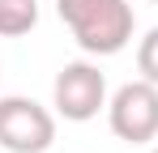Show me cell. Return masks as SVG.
<instances>
[{
	"label": "cell",
	"instance_id": "6da1fadb",
	"mask_svg": "<svg viewBox=\"0 0 158 153\" xmlns=\"http://www.w3.org/2000/svg\"><path fill=\"white\" fill-rule=\"evenodd\" d=\"M60 22L73 30L81 51L90 55H115L132 38V4L128 0H56Z\"/></svg>",
	"mask_w": 158,
	"mask_h": 153
},
{
	"label": "cell",
	"instance_id": "7a4b0ae2",
	"mask_svg": "<svg viewBox=\"0 0 158 153\" xmlns=\"http://www.w3.org/2000/svg\"><path fill=\"white\" fill-rule=\"evenodd\" d=\"M56 145V115L34 98H0V149L9 153H47Z\"/></svg>",
	"mask_w": 158,
	"mask_h": 153
},
{
	"label": "cell",
	"instance_id": "3957f363",
	"mask_svg": "<svg viewBox=\"0 0 158 153\" xmlns=\"http://www.w3.org/2000/svg\"><path fill=\"white\" fill-rule=\"evenodd\" d=\"M107 124L128 145H150L158 136V85L154 81H128L107 102Z\"/></svg>",
	"mask_w": 158,
	"mask_h": 153
},
{
	"label": "cell",
	"instance_id": "277c9868",
	"mask_svg": "<svg viewBox=\"0 0 158 153\" xmlns=\"http://www.w3.org/2000/svg\"><path fill=\"white\" fill-rule=\"evenodd\" d=\"M52 106H56V115H64L69 124L94 119L107 106V76L98 73V64H85V60L64 64L56 73V85H52Z\"/></svg>",
	"mask_w": 158,
	"mask_h": 153
},
{
	"label": "cell",
	"instance_id": "5b68a950",
	"mask_svg": "<svg viewBox=\"0 0 158 153\" xmlns=\"http://www.w3.org/2000/svg\"><path fill=\"white\" fill-rule=\"evenodd\" d=\"M39 26V0H0V38H22Z\"/></svg>",
	"mask_w": 158,
	"mask_h": 153
},
{
	"label": "cell",
	"instance_id": "8992f818",
	"mask_svg": "<svg viewBox=\"0 0 158 153\" xmlns=\"http://www.w3.org/2000/svg\"><path fill=\"white\" fill-rule=\"evenodd\" d=\"M137 73L158 85V26L145 30V38L137 43Z\"/></svg>",
	"mask_w": 158,
	"mask_h": 153
},
{
	"label": "cell",
	"instance_id": "52a82bcc",
	"mask_svg": "<svg viewBox=\"0 0 158 153\" xmlns=\"http://www.w3.org/2000/svg\"><path fill=\"white\" fill-rule=\"evenodd\" d=\"M150 153H158V145H154V149H150Z\"/></svg>",
	"mask_w": 158,
	"mask_h": 153
}]
</instances>
